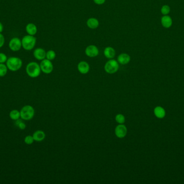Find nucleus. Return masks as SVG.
<instances>
[{
  "instance_id": "obj_14",
  "label": "nucleus",
  "mask_w": 184,
  "mask_h": 184,
  "mask_svg": "<svg viewBox=\"0 0 184 184\" xmlns=\"http://www.w3.org/2000/svg\"><path fill=\"white\" fill-rule=\"evenodd\" d=\"M25 30L28 35L34 36L37 32V28L33 23H28L25 27Z\"/></svg>"
},
{
  "instance_id": "obj_16",
  "label": "nucleus",
  "mask_w": 184,
  "mask_h": 184,
  "mask_svg": "<svg viewBox=\"0 0 184 184\" xmlns=\"http://www.w3.org/2000/svg\"><path fill=\"white\" fill-rule=\"evenodd\" d=\"M32 136L35 141L40 142L45 138L46 135L43 131L37 130L33 133Z\"/></svg>"
},
{
  "instance_id": "obj_20",
  "label": "nucleus",
  "mask_w": 184,
  "mask_h": 184,
  "mask_svg": "<svg viewBox=\"0 0 184 184\" xmlns=\"http://www.w3.org/2000/svg\"><path fill=\"white\" fill-rule=\"evenodd\" d=\"M8 68L4 63H0V77H2L6 75L8 72Z\"/></svg>"
},
{
  "instance_id": "obj_2",
  "label": "nucleus",
  "mask_w": 184,
  "mask_h": 184,
  "mask_svg": "<svg viewBox=\"0 0 184 184\" xmlns=\"http://www.w3.org/2000/svg\"><path fill=\"white\" fill-rule=\"evenodd\" d=\"M23 62L21 58L17 57H11L6 61V65L8 70L11 71L19 70L22 66Z\"/></svg>"
},
{
  "instance_id": "obj_17",
  "label": "nucleus",
  "mask_w": 184,
  "mask_h": 184,
  "mask_svg": "<svg viewBox=\"0 0 184 184\" xmlns=\"http://www.w3.org/2000/svg\"><path fill=\"white\" fill-rule=\"evenodd\" d=\"M172 21L170 16H164L161 19V24L165 28H169L171 26Z\"/></svg>"
},
{
  "instance_id": "obj_3",
  "label": "nucleus",
  "mask_w": 184,
  "mask_h": 184,
  "mask_svg": "<svg viewBox=\"0 0 184 184\" xmlns=\"http://www.w3.org/2000/svg\"><path fill=\"white\" fill-rule=\"evenodd\" d=\"M22 46L25 50H31L35 47L36 44V38L34 36L26 35L21 40Z\"/></svg>"
},
{
  "instance_id": "obj_26",
  "label": "nucleus",
  "mask_w": 184,
  "mask_h": 184,
  "mask_svg": "<svg viewBox=\"0 0 184 184\" xmlns=\"http://www.w3.org/2000/svg\"><path fill=\"white\" fill-rule=\"evenodd\" d=\"M8 60L7 56L6 54L0 52V63H4Z\"/></svg>"
},
{
  "instance_id": "obj_25",
  "label": "nucleus",
  "mask_w": 184,
  "mask_h": 184,
  "mask_svg": "<svg viewBox=\"0 0 184 184\" xmlns=\"http://www.w3.org/2000/svg\"><path fill=\"white\" fill-rule=\"evenodd\" d=\"M170 11V8L168 6H164L162 8H161V12L163 14L167 15L169 13Z\"/></svg>"
},
{
  "instance_id": "obj_27",
  "label": "nucleus",
  "mask_w": 184,
  "mask_h": 184,
  "mask_svg": "<svg viewBox=\"0 0 184 184\" xmlns=\"http://www.w3.org/2000/svg\"><path fill=\"white\" fill-rule=\"evenodd\" d=\"M4 42L5 38L4 36L2 34L0 33V48H2V47L4 46Z\"/></svg>"
},
{
  "instance_id": "obj_1",
  "label": "nucleus",
  "mask_w": 184,
  "mask_h": 184,
  "mask_svg": "<svg viewBox=\"0 0 184 184\" xmlns=\"http://www.w3.org/2000/svg\"><path fill=\"white\" fill-rule=\"evenodd\" d=\"M41 71L40 65L37 62H30L26 66V73L31 78L38 77L41 74Z\"/></svg>"
},
{
  "instance_id": "obj_21",
  "label": "nucleus",
  "mask_w": 184,
  "mask_h": 184,
  "mask_svg": "<svg viewBox=\"0 0 184 184\" xmlns=\"http://www.w3.org/2000/svg\"><path fill=\"white\" fill-rule=\"evenodd\" d=\"M115 120L118 124H124L125 122H126L125 116L121 114H117L116 116H115Z\"/></svg>"
},
{
  "instance_id": "obj_22",
  "label": "nucleus",
  "mask_w": 184,
  "mask_h": 184,
  "mask_svg": "<svg viewBox=\"0 0 184 184\" xmlns=\"http://www.w3.org/2000/svg\"><path fill=\"white\" fill-rule=\"evenodd\" d=\"M56 52L53 50H49L46 53V58L48 59L49 60H53L54 59L56 58Z\"/></svg>"
},
{
  "instance_id": "obj_29",
  "label": "nucleus",
  "mask_w": 184,
  "mask_h": 184,
  "mask_svg": "<svg viewBox=\"0 0 184 184\" xmlns=\"http://www.w3.org/2000/svg\"><path fill=\"white\" fill-rule=\"evenodd\" d=\"M3 30V25L1 22H0V33H1Z\"/></svg>"
},
{
  "instance_id": "obj_4",
  "label": "nucleus",
  "mask_w": 184,
  "mask_h": 184,
  "mask_svg": "<svg viewBox=\"0 0 184 184\" xmlns=\"http://www.w3.org/2000/svg\"><path fill=\"white\" fill-rule=\"evenodd\" d=\"M20 115L21 119L23 120H31L35 116V109L29 105L24 106L20 111Z\"/></svg>"
},
{
  "instance_id": "obj_11",
  "label": "nucleus",
  "mask_w": 184,
  "mask_h": 184,
  "mask_svg": "<svg viewBox=\"0 0 184 184\" xmlns=\"http://www.w3.org/2000/svg\"><path fill=\"white\" fill-rule=\"evenodd\" d=\"M45 50L41 48H36L33 52V55L34 57L39 61H42L46 58Z\"/></svg>"
},
{
  "instance_id": "obj_23",
  "label": "nucleus",
  "mask_w": 184,
  "mask_h": 184,
  "mask_svg": "<svg viewBox=\"0 0 184 184\" xmlns=\"http://www.w3.org/2000/svg\"><path fill=\"white\" fill-rule=\"evenodd\" d=\"M34 141L35 140L33 139V136L30 135L27 136L24 138V142L25 144H27V145H31L34 142Z\"/></svg>"
},
{
  "instance_id": "obj_15",
  "label": "nucleus",
  "mask_w": 184,
  "mask_h": 184,
  "mask_svg": "<svg viewBox=\"0 0 184 184\" xmlns=\"http://www.w3.org/2000/svg\"><path fill=\"white\" fill-rule=\"evenodd\" d=\"M86 24L87 27L92 29H96L99 26V22L97 19L94 17H91L88 19Z\"/></svg>"
},
{
  "instance_id": "obj_7",
  "label": "nucleus",
  "mask_w": 184,
  "mask_h": 184,
  "mask_svg": "<svg viewBox=\"0 0 184 184\" xmlns=\"http://www.w3.org/2000/svg\"><path fill=\"white\" fill-rule=\"evenodd\" d=\"M128 132L126 126L123 124H118L115 128V134L118 138L122 139L126 136Z\"/></svg>"
},
{
  "instance_id": "obj_6",
  "label": "nucleus",
  "mask_w": 184,
  "mask_h": 184,
  "mask_svg": "<svg viewBox=\"0 0 184 184\" xmlns=\"http://www.w3.org/2000/svg\"><path fill=\"white\" fill-rule=\"evenodd\" d=\"M40 67L41 71L45 74H50L53 70V65L51 61L49 60L46 58L41 61Z\"/></svg>"
},
{
  "instance_id": "obj_19",
  "label": "nucleus",
  "mask_w": 184,
  "mask_h": 184,
  "mask_svg": "<svg viewBox=\"0 0 184 184\" xmlns=\"http://www.w3.org/2000/svg\"><path fill=\"white\" fill-rule=\"evenodd\" d=\"M9 117L12 120L15 121L18 120L21 117L20 111L17 110H11L9 114Z\"/></svg>"
},
{
  "instance_id": "obj_12",
  "label": "nucleus",
  "mask_w": 184,
  "mask_h": 184,
  "mask_svg": "<svg viewBox=\"0 0 184 184\" xmlns=\"http://www.w3.org/2000/svg\"><path fill=\"white\" fill-rule=\"evenodd\" d=\"M131 60V56L126 53H122L120 54L118 57V62L122 65H126L128 64Z\"/></svg>"
},
{
  "instance_id": "obj_24",
  "label": "nucleus",
  "mask_w": 184,
  "mask_h": 184,
  "mask_svg": "<svg viewBox=\"0 0 184 184\" xmlns=\"http://www.w3.org/2000/svg\"><path fill=\"white\" fill-rule=\"evenodd\" d=\"M16 125L19 129L21 130H24L26 128V125L23 122L22 120H19V119L18 120H16Z\"/></svg>"
},
{
  "instance_id": "obj_5",
  "label": "nucleus",
  "mask_w": 184,
  "mask_h": 184,
  "mask_svg": "<svg viewBox=\"0 0 184 184\" xmlns=\"http://www.w3.org/2000/svg\"><path fill=\"white\" fill-rule=\"evenodd\" d=\"M104 69L105 72L109 74H114L116 73L119 69V64L118 61L114 59H110L106 62Z\"/></svg>"
},
{
  "instance_id": "obj_28",
  "label": "nucleus",
  "mask_w": 184,
  "mask_h": 184,
  "mask_svg": "<svg viewBox=\"0 0 184 184\" xmlns=\"http://www.w3.org/2000/svg\"><path fill=\"white\" fill-rule=\"evenodd\" d=\"M95 4L97 5H102L104 4L105 2V0H93Z\"/></svg>"
},
{
  "instance_id": "obj_9",
  "label": "nucleus",
  "mask_w": 184,
  "mask_h": 184,
  "mask_svg": "<svg viewBox=\"0 0 184 184\" xmlns=\"http://www.w3.org/2000/svg\"><path fill=\"white\" fill-rule=\"evenodd\" d=\"M85 54L89 57H95L99 54V50L95 45H90L86 47L85 49Z\"/></svg>"
},
{
  "instance_id": "obj_10",
  "label": "nucleus",
  "mask_w": 184,
  "mask_h": 184,
  "mask_svg": "<svg viewBox=\"0 0 184 184\" xmlns=\"http://www.w3.org/2000/svg\"><path fill=\"white\" fill-rule=\"evenodd\" d=\"M78 70L81 74H87L90 70V66L87 62L86 61H81L79 62L77 66Z\"/></svg>"
},
{
  "instance_id": "obj_13",
  "label": "nucleus",
  "mask_w": 184,
  "mask_h": 184,
  "mask_svg": "<svg viewBox=\"0 0 184 184\" xmlns=\"http://www.w3.org/2000/svg\"><path fill=\"white\" fill-rule=\"evenodd\" d=\"M104 54L105 56L108 59H113L116 55V52L112 47H107L104 49Z\"/></svg>"
},
{
  "instance_id": "obj_18",
  "label": "nucleus",
  "mask_w": 184,
  "mask_h": 184,
  "mask_svg": "<svg viewBox=\"0 0 184 184\" xmlns=\"http://www.w3.org/2000/svg\"><path fill=\"white\" fill-rule=\"evenodd\" d=\"M154 113L155 116L159 118H163L165 115V111L163 108H161L160 106H157L155 109Z\"/></svg>"
},
{
  "instance_id": "obj_8",
  "label": "nucleus",
  "mask_w": 184,
  "mask_h": 184,
  "mask_svg": "<svg viewBox=\"0 0 184 184\" xmlns=\"http://www.w3.org/2000/svg\"><path fill=\"white\" fill-rule=\"evenodd\" d=\"M9 47L13 52H17L22 47L21 39L18 37H14L9 43Z\"/></svg>"
}]
</instances>
